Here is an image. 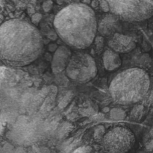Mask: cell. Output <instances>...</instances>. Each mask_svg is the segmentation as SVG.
Segmentation results:
<instances>
[{
    "label": "cell",
    "instance_id": "cell-19",
    "mask_svg": "<svg viewBox=\"0 0 153 153\" xmlns=\"http://www.w3.org/2000/svg\"><path fill=\"white\" fill-rule=\"evenodd\" d=\"M57 48H58V45H57L56 43H51L48 45V50L50 52H55V50L57 49Z\"/></svg>",
    "mask_w": 153,
    "mask_h": 153
},
{
    "label": "cell",
    "instance_id": "cell-10",
    "mask_svg": "<svg viewBox=\"0 0 153 153\" xmlns=\"http://www.w3.org/2000/svg\"><path fill=\"white\" fill-rule=\"evenodd\" d=\"M102 61L105 69L108 72L117 70L122 64L120 54L117 53L112 49H107L103 52Z\"/></svg>",
    "mask_w": 153,
    "mask_h": 153
},
{
    "label": "cell",
    "instance_id": "cell-18",
    "mask_svg": "<svg viewBox=\"0 0 153 153\" xmlns=\"http://www.w3.org/2000/svg\"><path fill=\"white\" fill-rule=\"evenodd\" d=\"M99 4H100V7H101V9L104 12L110 11L109 4H108V3L107 2V1H106V0H100Z\"/></svg>",
    "mask_w": 153,
    "mask_h": 153
},
{
    "label": "cell",
    "instance_id": "cell-17",
    "mask_svg": "<svg viewBox=\"0 0 153 153\" xmlns=\"http://www.w3.org/2000/svg\"><path fill=\"white\" fill-rule=\"evenodd\" d=\"M52 6H53V1L52 0H46L43 3L42 7L45 12H49L52 8Z\"/></svg>",
    "mask_w": 153,
    "mask_h": 153
},
{
    "label": "cell",
    "instance_id": "cell-24",
    "mask_svg": "<svg viewBox=\"0 0 153 153\" xmlns=\"http://www.w3.org/2000/svg\"><path fill=\"white\" fill-rule=\"evenodd\" d=\"M109 111V108H106L103 109V112H105V111Z\"/></svg>",
    "mask_w": 153,
    "mask_h": 153
},
{
    "label": "cell",
    "instance_id": "cell-22",
    "mask_svg": "<svg viewBox=\"0 0 153 153\" xmlns=\"http://www.w3.org/2000/svg\"><path fill=\"white\" fill-rule=\"evenodd\" d=\"M57 35H58V34L54 33V34H52V35H49V39H51L52 40H55L57 39Z\"/></svg>",
    "mask_w": 153,
    "mask_h": 153
},
{
    "label": "cell",
    "instance_id": "cell-5",
    "mask_svg": "<svg viewBox=\"0 0 153 153\" xmlns=\"http://www.w3.org/2000/svg\"><path fill=\"white\" fill-rule=\"evenodd\" d=\"M65 70L70 80L80 84L91 82L97 74L95 60L91 55L82 51L72 54Z\"/></svg>",
    "mask_w": 153,
    "mask_h": 153
},
{
    "label": "cell",
    "instance_id": "cell-23",
    "mask_svg": "<svg viewBox=\"0 0 153 153\" xmlns=\"http://www.w3.org/2000/svg\"><path fill=\"white\" fill-rule=\"evenodd\" d=\"M91 0H83V1H82V3H83V4H88V5L91 4Z\"/></svg>",
    "mask_w": 153,
    "mask_h": 153
},
{
    "label": "cell",
    "instance_id": "cell-20",
    "mask_svg": "<svg viewBox=\"0 0 153 153\" xmlns=\"http://www.w3.org/2000/svg\"><path fill=\"white\" fill-rule=\"evenodd\" d=\"M99 3H100V1L98 0H93V1H91V4L92 7H97L99 5Z\"/></svg>",
    "mask_w": 153,
    "mask_h": 153
},
{
    "label": "cell",
    "instance_id": "cell-21",
    "mask_svg": "<svg viewBox=\"0 0 153 153\" xmlns=\"http://www.w3.org/2000/svg\"><path fill=\"white\" fill-rule=\"evenodd\" d=\"M4 70H5V69H4V67H0V81L1 80V79H2L3 76H4Z\"/></svg>",
    "mask_w": 153,
    "mask_h": 153
},
{
    "label": "cell",
    "instance_id": "cell-12",
    "mask_svg": "<svg viewBox=\"0 0 153 153\" xmlns=\"http://www.w3.org/2000/svg\"><path fill=\"white\" fill-rule=\"evenodd\" d=\"M143 110H144V108L143 105H136L134 108L131 110V117L134 120H138L141 118L142 115H143Z\"/></svg>",
    "mask_w": 153,
    "mask_h": 153
},
{
    "label": "cell",
    "instance_id": "cell-7",
    "mask_svg": "<svg viewBox=\"0 0 153 153\" xmlns=\"http://www.w3.org/2000/svg\"><path fill=\"white\" fill-rule=\"evenodd\" d=\"M108 45L111 49L118 54L128 53L136 47V43L133 37L120 32H117L112 35L111 38L108 42Z\"/></svg>",
    "mask_w": 153,
    "mask_h": 153
},
{
    "label": "cell",
    "instance_id": "cell-3",
    "mask_svg": "<svg viewBox=\"0 0 153 153\" xmlns=\"http://www.w3.org/2000/svg\"><path fill=\"white\" fill-rule=\"evenodd\" d=\"M150 78L145 70L137 67L127 69L118 73L109 86L114 102L118 105L136 104L147 95Z\"/></svg>",
    "mask_w": 153,
    "mask_h": 153
},
{
    "label": "cell",
    "instance_id": "cell-14",
    "mask_svg": "<svg viewBox=\"0 0 153 153\" xmlns=\"http://www.w3.org/2000/svg\"><path fill=\"white\" fill-rule=\"evenodd\" d=\"M94 42L95 43L96 47L98 49H101L103 47V44H104V37L102 36H97L96 35L95 38H94Z\"/></svg>",
    "mask_w": 153,
    "mask_h": 153
},
{
    "label": "cell",
    "instance_id": "cell-8",
    "mask_svg": "<svg viewBox=\"0 0 153 153\" xmlns=\"http://www.w3.org/2000/svg\"><path fill=\"white\" fill-rule=\"evenodd\" d=\"M120 19L114 14H108L97 24V31L102 37H108L121 31Z\"/></svg>",
    "mask_w": 153,
    "mask_h": 153
},
{
    "label": "cell",
    "instance_id": "cell-15",
    "mask_svg": "<svg viewBox=\"0 0 153 153\" xmlns=\"http://www.w3.org/2000/svg\"><path fill=\"white\" fill-rule=\"evenodd\" d=\"M41 19H42L41 13H34L31 17V23H32L34 25H35V26H37V25L39 24V22H40V21L41 20Z\"/></svg>",
    "mask_w": 153,
    "mask_h": 153
},
{
    "label": "cell",
    "instance_id": "cell-16",
    "mask_svg": "<svg viewBox=\"0 0 153 153\" xmlns=\"http://www.w3.org/2000/svg\"><path fill=\"white\" fill-rule=\"evenodd\" d=\"M105 134V128L102 126H100L97 127L95 130V132H94V137L96 139L97 138H101L102 137V136Z\"/></svg>",
    "mask_w": 153,
    "mask_h": 153
},
{
    "label": "cell",
    "instance_id": "cell-6",
    "mask_svg": "<svg viewBox=\"0 0 153 153\" xmlns=\"http://www.w3.org/2000/svg\"><path fill=\"white\" fill-rule=\"evenodd\" d=\"M135 137L129 128L117 126L105 133L102 148L105 153H126L134 146Z\"/></svg>",
    "mask_w": 153,
    "mask_h": 153
},
{
    "label": "cell",
    "instance_id": "cell-9",
    "mask_svg": "<svg viewBox=\"0 0 153 153\" xmlns=\"http://www.w3.org/2000/svg\"><path fill=\"white\" fill-rule=\"evenodd\" d=\"M71 55V50L67 46H58L52 59L51 67L53 73L58 74L65 70Z\"/></svg>",
    "mask_w": 153,
    "mask_h": 153
},
{
    "label": "cell",
    "instance_id": "cell-11",
    "mask_svg": "<svg viewBox=\"0 0 153 153\" xmlns=\"http://www.w3.org/2000/svg\"><path fill=\"white\" fill-rule=\"evenodd\" d=\"M110 116L111 119L116 120H121L126 117V114L123 110L120 108H113L110 111Z\"/></svg>",
    "mask_w": 153,
    "mask_h": 153
},
{
    "label": "cell",
    "instance_id": "cell-13",
    "mask_svg": "<svg viewBox=\"0 0 153 153\" xmlns=\"http://www.w3.org/2000/svg\"><path fill=\"white\" fill-rule=\"evenodd\" d=\"M70 153H92V149L88 146H79Z\"/></svg>",
    "mask_w": 153,
    "mask_h": 153
},
{
    "label": "cell",
    "instance_id": "cell-2",
    "mask_svg": "<svg viewBox=\"0 0 153 153\" xmlns=\"http://www.w3.org/2000/svg\"><path fill=\"white\" fill-rule=\"evenodd\" d=\"M54 27L67 46L78 50L89 47L97 32L95 13L83 3H73L61 9L55 16Z\"/></svg>",
    "mask_w": 153,
    "mask_h": 153
},
{
    "label": "cell",
    "instance_id": "cell-4",
    "mask_svg": "<svg viewBox=\"0 0 153 153\" xmlns=\"http://www.w3.org/2000/svg\"><path fill=\"white\" fill-rule=\"evenodd\" d=\"M110 10L120 20L141 22L153 13V0H106Z\"/></svg>",
    "mask_w": 153,
    "mask_h": 153
},
{
    "label": "cell",
    "instance_id": "cell-1",
    "mask_svg": "<svg viewBox=\"0 0 153 153\" xmlns=\"http://www.w3.org/2000/svg\"><path fill=\"white\" fill-rule=\"evenodd\" d=\"M43 49V40L35 25L12 19L0 25V58L10 65L23 67L35 61Z\"/></svg>",
    "mask_w": 153,
    "mask_h": 153
}]
</instances>
